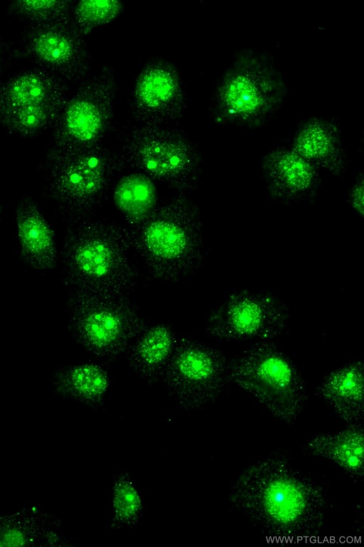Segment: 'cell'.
Returning <instances> with one entry per match:
<instances>
[{"label": "cell", "instance_id": "obj_1", "mask_svg": "<svg viewBox=\"0 0 364 547\" xmlns=\"http://www.w3.org/2000/svg\"><path fill=\"white\" fill-rule=\"evenodd\" d=\"M233 507L256 527L277 537L309 536L325 522L323 489L284 459L267 458L248 467L230 491Z\"/></svg>", "mask_w": 364, "mask_h": 547}, {"label": "cell", "instance_id": "obj_10", "mask_svg": "<svg viewBox=\"0 0 364 547\" xmlns=\"http://www.w3.org/2000/svg\"><path fill=\"white\" fill-rule=\"evenodd\" d=\"M114 80L110 72L82 83L65 103L55 131L57 150L76 151L102 145L114 115Z\"/></svg>", "mask_w": 364, "mask_h": 547}, {"label": "cell", "instance_id": "obj_5", "mask_svg": "<svg viewBox=\"0 0 364 547\" xmlns=\"http://www.w3.org/2000/svg\"><path fill=\"white\" fill-rule=\"evenodd\" d=\"M117 153L121 170L130 168L187 195L198 183L200 159L183 132L163 127L138 125L122 137Z\"/></svg>", "mask_w": 364, "mask_h": 547}, {"label": "cell", "instance_id": "obj_7", "mask_svg": "<svg viewBox=\"0 0 364 547\" xmlns=\"http://www.w3.org/2000/svg\"><path fill=\"white\" fill-rule=\"evenodd\" d=\"M120 170L117 153L102 145L76 151L57 150L49 182L63 210L75 224L91 218Z\"/></svg>", "mask_w": 364, "mask_h": 547}, {"label": "cell", "instance_id": "obj_23", "mask_svg": "<svg viewBox=\"0 0 364 547\" xmlns=\"http://www.w3.org/2000/svg\"><path fill=\"white\" fill-rule=\"evenodd\" d=\"M116 206L127 225L144 220L156 208V192L151 178L135 172L122 177L114 189Z\"/></svg>", "mask_w": 364, "mask_h": 547}, {"label": "cell", "instance_id": "obj_25", "mask_svg": "<svg viewBox=\"0 0 364 547\" xmlns=\"http://www.w3.org/2000/svg\"><path fill=\"white\" fill-rule=\"evenodd\" d=\"M64 106L44 104L6 110L8 125L15 131L30 134L41 130L62 111Z\"/></svg>", "mask_w": 364, "mask_h": 547}, {"label": "cell", "instance_id": "obj_15", "mask_svg": "<svg viewBox=\"0 0 364 547\" xmlns=\"http://www.w3.org/2000/svg\"><path fill=\"white\" fill-rule=\"evenodd\" d=\"M16 220L23 260L38 271L52 268L57 258L54 234L37 204L23 201L17 209Z\"/></svg>", "mask_w": 364, "mask_h": 547}, {"label": "cell", "instance_id": "obj_27", "mask_svg": "<svg viewBox=\"0 0 364 547\" xmlns=\"http://www.w3.org/2000/svg\"><path fill=\"white\" fill-rule=\"evenodd\" d=\"M18 7L36 19L48 20L50 24L70 22V4L66 1H21Z\"/></svg>", "mask_w": 364, "mask_h": 547}, {"label": "cell", "instance_id": "obj_17", "mask_svg": "<svg viewBox=\"0 0 364 547\" xmlns=\"http://www.w3.org/2000/svg\"><path fill=\"white\" fill-rule=\"evenodd\" d=\"M177 338L168 325H146L127 353L134 372L149 381L160 379L173 351Z\"/></svg>", "mask_w": 364, "mask_h": 547}, {"label": "cell", "instance_id": "obj_16", "mask_svg": "<svg viewBox=\"0 0 364 547\" xmlns=\"http://www.w3.org/2000/svg\"><path fill=\"white\" fill-rule=\"evenodd\" d=\"M60 536L55 519L44 509L0 514V546H57Z\"/></svg>", "mask_w": 364, "mask_h": 547}, {"label": "cell", "instance_id": "obj_6", "mask_svg": "<svg viewBox=\"0 0 364 547\" xmlns=\"http://www.w3.org/2000/svg\"><path fill=\"white\" fill-rule=\"evenodd\" d=\"M146 325L127 297L72 293L69 329L77 343L97 358L111 360L127 353Z\"/></svg>", "mask_w": 364, "mask_h": 547}, {"label": "cell", "instance_id": "obj_9", "mask_svg": "<svg viewBox=\"0 0 364 547\" xmlns=\"http://www.w3.org/2000/svg\"><path fill=\"white\" fill-rule=\"evenodd\" d=\"M256 58L238 61L222 79L215 95L222 118L239 125H256L264 120L282 97L279 75Z\"/></svg>", "mask_w": 364, "mask_h": 547}, {"label": "cell", "instance_id": "obj_28", "mask_svg": "<svg viewBox=\"0 0 364 547\" xmlns=\"http://www.w3.org/2000/svg\"><path fill=\"white\" fill-rule=\"evenodd\" d=\"M362 194V186L360 187L358 184H357L354 189H353V192L351 194V199H352V204L354 207L356 208L357 210L360 211L359 208V206L362 208L363 206L360 204L359 199L363 202L362 199L359 198V194Z\"/></svg>", "mask_w": 364, "mask_h": 547}, {"label": "cell", "instance_id": "obj_8", "mask_svg": "<svg viewBox=\"0 0 364 547\" xmlns=\"http://www.w3.org/2000/svg\"><path fill=\"white\" fill-rule=\"evenodd\" d=\"M229 370L230 362L220 350L178 335L161 378L180 405L197 408L221 394L230 382Z\"/></svg>", "mask_w": 364, "mask_h": 547}, {"label": "cell", "instance_id": "obj_12", "mask_svg": "<svg viewBox=\"0 0 364 547\" xmlns=\"http://www.w3.org/2000/svg\"><path fill=\"white\" fill-rule=\"evenodd\" d=\"M183 105L179 73L169 63H151L136 78L131 94V107L139 125L163 127L181 117Z\"/></svg>", "mask_w": 364, "mask_h": 547}, {"label": "cell", "instance_id": "obj_21", "mask_svg": "<svg viewBox=\"0 0 364 547\" xmlns=\"http://www.w3.org/2000/svg\"><path fill=\"white\" fill-rule=\"evenodd\" d=\"M314 167L339 171L343 165L341 147L336 132L329 124L311 120L297 133L294 148Z\"/></svg>", "mask_w": 364, "mask_h": 547}, {"label": "cell", "instance_id": "obj_18", "mask_svg": "<svg viewBox=\"0 0 364 547\" xmlns=\"http://www.w3.org/2000/svg\"><path fill=\"white\" fill-rule=\"evenodd\" d=\"M264 165L273 192L287 198L309 194L317 182L315 167L293 149L272 152Z\"/></svg>", "mask_w": 364, "mask_h": 547}, {"label": "cell", "instance_id": "obj_24", "mask_svg": "<svg viewBox=\"0 0 364 547\" xmlns=\"http://www.w3.org/2000/svg\"><path fill=\"white\" fill-rule=\"evenodd\" d=\"M122 9V3L117 0L80 1L73 9V26L81 35L87 34L112 21Z\"/></svg>", "mask_w": 364, "mask_h": 547}, {"label": "cell", "instance_id": "obj_13", "mask_svg": "<svg viewBox=\"0 0 364 547\" xmlns=\"http://www.w3.org/2000/svg\"><path fill=\"white\" fill-rule=\"evenodd\" d=\"M34 54L49 68L70 80L82 78L87 70V51L81 34L69 23H51L31 39Z\"/></svg>", "mask_w": 364, "mask_h": 547}, {"label": "cell", "instance_id": "obj_20", "mask_svg": "<svg viewBox=\"0 0 364 547\" xmlns=\"http://www.w3.org/2000/svg\"><path fill=\"white\" fill-rule=\"evenodd\" d=\"M57 390L64 395L89 405H97L104 399L111 384L108 371L95 363L66 367L54 376Z\"/></svg>", "mask_w": 364, "mask_h": 547}, {"label": "cell", "instance_id": "obj_14", "mask_svg": "<svg viewBox=\"0 0 364 547\" xmlns=\"http://www.w3.org/2000/svg\"><path fill=\"white\" fill-rule=\"evenodd\" d=\"M316 393L348 426H363V363L355 360L328 373Z\"/></svg>", "mask_w": 364, "mask_h": 547}, {"label": "cell", "instance_id": "obj_26", "mask_svg": "<svg viewBox=\"0 0 364 547\" xmlns=\"http://www.w3.org/2000/svg\"><path fill=\"white\" fill-rule=\"evenodd\" d=\"M113 509L115 521L120 524H129L139 519L142 502L133 482L126 476L119 477L113 488Z\"/></svg>", "mask_w": 364, "mask_h": 547}, {"label": "cell", "instance_id": "obj_3", "mask_svg": "<svg viewBox=\"0 0 364 547\" xmlns=\"http://www.w3.org/2000/svg\"><path fill=\"white\" fill-rule=\"evenodd\" d=\"M126 228L92 218L75 224L64 250L73 291L128 297L136 281Z\"/></svg>", "mask_w": 364, "mask_h": 547}, {"label": "cell", "instance_id": "obj_4", "mask_svg": "<svg viewBox=\"0 0 364 547\" xmlns=\"http://www.w3.org/2000/svg\"><path fill=\"white\" fill-rule=\"evenodd\" d=\"M229 376L279 421L294 422L302 411L304 380L291 358L272 340L244 350L230 362Z\"/></svg>", "mask_w": 364, "mask_h": 547}, {"label": "cell", "instance_id": "obj_29", "mask_svg": "<svg viewBox=\"0 0 364 547\" xmlns=\"http://www.w3.org/2000/svg\"><path fill=\"white\" fill-rule=\"evenodd\" d=\"M0 213H1V211H0Z\"/></svg>", "mask_w": 364, "mask_h": 547}, {"label": "cell", "instance_id": "obj_22", "mask_svg": "<svg viewBox=\"0 0 364 547\" xmlns=\"http://www.w3.org/2000/svg\"><path fill=\"white\" fill-rule=\"evenodd\" d=\"M65 88L59 83L37 73H28L11 81L1 95V108L6 110L55 104H65Z\"/></svg>", "mask_w": 364, "mask_h": 547}, {"label": "cell", "instance_id": "obj_11", "mask_svg": "<svg viewBox=\"0 0 364 547\" xmlns=\"http://www.w3.org/2000/svg\"><path fill=\"white\" fill-rule=\"evenodd\" d=\"M289 311L277 297L243 291L229 296L210 316L207 332L226 341L271 340L284 331Z\"/></svg>", "mask_w": 364, "mask_h": 547}, {"label": "cell", "instance_id": "obj_19", "mask_svg": "<svg viewBox=\"0 0 364 547\" xmlns=\"http://www.w3.org/2000/svg\"><path fill=\"white\" fill-rule=\"evenodd\" d=\"M314 455L333 463L353 477L360 478L364 472V438L363 426H348L334 433L318 434L307 442Z\"/></svg>", "mask_w": 364, "mask_h": 547}, {"label": "cell", "instance_id": "obj_2", "mask_svg": "<svg viewBox=\"0 0 364 547\" xmlns=\"http://www.w3.org/2000/svg\"><path fill=\"white\" fill-rule=\"evenodd\" d=\"M125 228L132 249L156 278L183 279L201 262L200 215L196 204L186 195L179 194L156 207L144 220Z\"/></svg>", "mask_w": 364, "mask_h": 547}]
</instances>
